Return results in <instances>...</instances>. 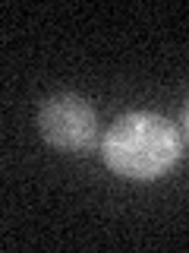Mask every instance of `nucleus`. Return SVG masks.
Listing matches in <instances>:
<instances>
[{
  "label": "nucleus",
  "mask_w": 189,
  "mask_h": 253,
  "mask_svg": "<svg viewBox=\"0 0 189 253\" xmlns=\"http://www.w3.org/2000/svg\"><path fill=\"white\" fill-rule=\"evenodd\" d=\"M183 155L177 124L155 111H129L101 136V158L114 174L129 180L164 177Z\"/></svg>",
  "instance_id": "f257e3e1"
},
{
  "label": "nucleus",
  "mask_w": 189,
  "mask_h": 253,
  "mask_svg": "<svg viewBox=\"0 0 189 253\" xmlns=\"http://www.w3.org/2000/svg\"><path fill=\"white\" fill-rule=\"evenodd\" d=\"M38 133L54 149L85 152L98 139V114L82 95L57 92L38 108Z\"/></svg>",
  "instance_id": "f03ea898"
},
{
  "label": "nucleus",
  "mask_w": 189,
  "mask_h": 253,
  "mask_svg": "<svg viewBox=\"0 0 189 253\" xmlns=\"http://www.w3.org/2000/svg\"><path fill=\"white\" fill-rule=\"evenodd\" d=\"M183 130H186V136H189V105H186V111H183Z\"/></svg>",
  "instance_id": "7ed1b4c3"
}]
</instances>
